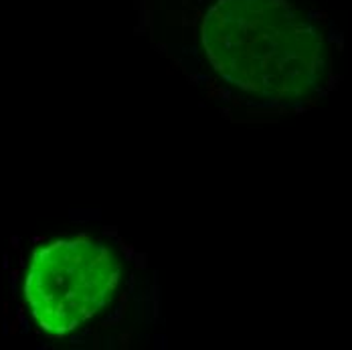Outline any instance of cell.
Here are the masks:
<instances>
[{
  "mask_svg": "<svg viewBox=\"0 0 352 350\" xmlns=\"http://www.w3.org/2000/svg\"><path fill=\"white\" fill-rule=\"evenodd\" d=\"M122 263L111 249L87 239L57 241L36 251L27 274V300L38 326L63 336L111 300Z\"/></svg>",
  "mask_w": 352,
  "mask_h": 350,
  "instance_id": "7a4b0ae2",
  "label": "cell"
},
{
  "mask_svg": "<svg viewBox=\"0 0 352 350\" xmlns=\"http://www.w3.org/2000/svg\"><path fill=\"white\" fill-rule=\"evenodd\" d=\"M201 39L212 69L267 104L304 102L322 83V31L289 0H214Z\"/></svg>",
  "mask_w": 352,
  "mask_h": 350,
  "instance_id": "6da1fadb",
  "label": "cell"
}]
</instances>
